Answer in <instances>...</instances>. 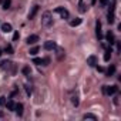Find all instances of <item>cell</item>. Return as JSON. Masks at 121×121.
I'll return each instance as SVG.
<instances>
[{
    "instance_id": "obj_1",
    "label": "cell",
    "mask_w": 121,
    "mask_h": 121,
    "mask_svg": "<svg viewBox=\"0 0 121 121\" xmlns=\"http://www.w3.org/2000/svg\"><path fill=\"white\" fill-rule=\"evenodd\" d=\"M41 24L44 27H50L53 24V14L51 12H44L43 16H41Z\"/></svg>"
},
{
    "instance_id": "obj_2",
    "label": "cell",
    "mask_w": 121,
    "mask_h": 121,
    "mask_svg": "<svg viewBox=\"0 0 121 121\" xmlns=\"http://www.w3.org/2000/svg\"><path fill=\"white\" fill-rule=\"evenodd\" d=\"M0 69H3V70H10V69H12V73H14V70H16L14 64H13L12 61H9V60H6V61H2V63H0Z\"/></svg>"
},
{
    "instance_id": "obj_3",
    "label": "cell",
    "mask_w": 121,
    "mask_h": 121,
    "mask_svg": "<svg viewBox=\"0 0 121 121\" xmlns=\"http://www.w3.org/2000/svg\"><path fill=\"white\" fill-rule=\"evenodd\" d=\"M54 12H56V13H58L60 16H61V19H69V17H70V13H69V10H66L64 7H57Z\"/></svg>"
},
{
    "instance_id": "obj_4",
    "label": "cell",
    "mask_w": 121,
    "mask_h": 121,
    "mask_svg": "<svg viewBox=\"0 0 121 121\" xmlns=\"http://www.w3.org/2000/svg\"><path fill=\"white\" fill-rule=\"evenodd\" d=\"M117 91H118V87H117V86H110V87L105 86V94H107V95H112V94H115Z\"/></svg>"
},
{
    "instance_id": "obj_5",
    "label": "cell",
    "mask_w": 121,
    "mask_h": 121,
    "mask_svg": "<svg viewBox=\"0 0 121 121\" xmlns=\"http://www.w3.org/2000/svg\"><path fill=\"white\" fill-rule=\"evenodd\" d=\"M87 64H88L90 67L97 66V57H95V56H88V57H87Z\"/></svg>"
},
{
    "instance_id": "obj_6",
    "label": "cell",
    "mask_w": 121,
    "mask_h": 121,
    "mask_svg": "<svg viewBox=\"0 0 121 121\" xmlns=\"http://www.w3.org/2000/svg\"><path fill=\"white\" fill-rule=\"evenodd\" d=\"M26 41H27V44H36V43L39 41V36L31 34V36H29V37L26 39Z\"/></svg>"
},
{
    "instance_id": "obj_7",
    "label": "cell",
    "mask_w": 121,
    "mask_h": 121,
    "mask_svg": "<svg viewBox=\"0 0 121 121\" xmlns=\"http://www.w3.org/2000/svg\"><path fill=\"white\" fill-rule=\"evenodd\" d=\"M56 43L54 41H51V40H47L46 43H44V48L46 50H56Z\"/></svg>"
},
{
    "instance_id": "obj_8",
    "label": "cell",
    "mask_w": 121,
    "mask_h": 121,
    "mask_svg": "<svg viewBox=\"0 0 121 121\" xmlns=\"http://www.w3.org/2000/svg\"><path fill=\"white\" fill-rule=\"evenodd\" d=\"M95 34H97L98 40H101V39H103V33H101V23H100V22H97V23H95Z\"/></svg>"
},
{
    "instance_id": "obj_9",
    "label": "cell",
    "mask_w": 121,
    "mask_h": 121,
    "mask_svg": "<svg viewBox=\"0 0 121 121\" xmlns=\"http://www.w3.org/2000/svg\"><path fill=\"white\" fill-rule=\"evenodd\" d=\"M14 111H16V114H17L19 117H22V115H23V104H22V103H17V104L14 105Z\"/></svg>"
},
{
    "instance_id": "obj_10",
    "label": "cell",
    "mask_w": 121,
    "mask_h": 121,
    "mask_svg": "<svg viewBox=\"0 0 121 121\" xmlns=\"http://www.w3.org/2000/svg\"><path fill=\"white\" fill-rule=\"evenodd\" d=\"M107 17H108V23L112 24V23H114V19H115V16H114V4L111 6V10L108 12V16H107Z\"/></svg>"
},
{
    "instance_id": "obj_11",
    "label": "cell",
    "mask_w": 121,
    "mask_h": 121,
    "mask_svg": "<svg viewBox=\"0 0 121 121\" xmlns=\"http://www.w3.org/2000/svg\"><path fill=\"white\" fill-rule=\"evenodd\" d=\"M105 39H107V41H108L110 44H114V43H115V39H114V33H112L111 30H110V31L105 34Z\"/></svg>"
},
{
    "instance_id": "obj_12",
    "label": "cell",
    "mask_w": 121,
    "mask_h": 121,
    "mask_svg": "<svg viewBox=\"0 0 121 121\" xmlns=\"http://www.w3.org/2000/svg\"><path fill=\"white\" fill-rule=\"evenodd\" d=\"M2 30H3L4 33H10V31L13 30V27H12L10 23H3V24H2Z\"/></svg>"
},
{
    "instance_id": "obj_13",
    "label": "cell",
    "mask_w": 121,
    "mask_h": 121,
    "mask_svg": "<svg viewBox=\"0 0 121 121\" xmlns=\"http://www.w3.org/2000/svg\"><path fill=\"white\" fill-rule=\"evenodd\" d=\"M10 111H14V105H16V103L13 101V100H6V104H4Z\"/></svg>"
},
{
    "instance_id": "obj_14",
    "label": "cell",
    "mask_w": 121,
    "mask_h": 121,
    "mask_svg": "<svg viewBox=\"0 0 121 121\" xmlns=\"http://www.w3.org/2000/svg\"><path fill=\"white\" fill-rule=\"evenodd\" d=\"M81 22H83V20H81L80 17H77V19H74V20H71V22H70V26H71V27L80 26V24H81Z\"/></svg>"
},
{
    "instance_id": "obj_15",
    "label": "cell",
    "mask_w": 121,
    "mask_h": 121,
    "mask_svg": "<svg viewBox=\"0 0 121 121\" xmlns=\"http://www.w3.org/2000/svg\"><path fill=\"white\" fill-rule=\"evenodd\" d=\"M83 118H84V120H94V121L97 120V117H95L94 114H91V112H87V114H84V115H83Z\"/></svg>"
},
{
    "instance_id": "obj_16",
    "label": "cell",
    "mask_w": 121,
    "mask_h": 121,
    "mask_svg": "<svg viewBox=\"0 0 121 121\" xmlns=\"http://www.w3.org/2000/svg\"><path fill=\"white\" fill-rule=\"evenodd\" d=\"M114 73H115V66H110V67H108V70L105 71V74H107L108 77H110V76H112Z\"/></svg>"
},
{
    "instance_id": "obj_17",
    "label": "cell",
    "mask_w": 121,
    "mask_h": 121,
    "mask_svg": "<svg viewBox=\"0 0 121 121\" xmlns=\"http://www.w3.org/2000/svg\"><path fill=\"white\" fill-rule=\"evenodd\" d=\"M39 50H40V48H39V46H34V47H31V48H30V51H29V53H30V56H36V54L39 53Z\"/></svg>"
},
{
    "instance_id": "obj_18",
    "label": "cell",
    "mask_w": 121,
    "mask_h": 121,
    "mask_svg": "<svg viewBox=\"0 0 121 121\" xmlns=\"http://www.w3.org/2000/svg\"><path fill=\"white\" fill-rule=\"evenodd\" d=\"M110 58H111V48H107V51L104 54V60L105 61H110Z\"/></svg>"
},
{
    "instance_id": "obj_19",
    "label": "cell",
    "mask_w": 121,
    "mask_h": 121,
    "mask_svg": "<svg viewBox=\"0 0 121 121\" xmlns=\"http://www.w3.org/2000/svg\"><path fill=\"white\" fill-rule=\"evenodd\" d=\"M37 10H39V6H34V7H33V10H31V13H29V19H30V20L34 17V14L37 13Z\"/></svg>"
},
{
    "instance_id": "obj_20",
    "label": "cell",
    "mask_w": 121,
    "mask_h": 121,
    "mask_svg": "<svg viewBox=\"0 0 121 121\" xmlns=\"http://www.w3.org/2000/svg\"><path fill=\"white\" fill-rule=\"evenodd\" d=\"M78 7H80L78 10H80L81 13H84V12L87 10V9H86V4H84V0H80V4H78Z\"/></svg>"
},
{
    "instance_id": "obj_21",
    "label": "cell",
    "mask_w": 121,
    "mask_h": 121,
    "mask_svg": "<svg viewBox=\"0 0 121 121\" xmlns=\"http://www.w3.org/2000/svg\"><path fill=\"white\" fill-rule=\"evenodd\" d=\"M33 63H34V64H43V66H44V60H43V58H39V57H34V58H33Z\"/></svg>"
},
{
    "instance_id": "obj_22",
    "label": "cell",
    "mask_w": 121,
    "mask_h": 121,
    "mask_svg": "<svg viewBox=\"0 0 121 121\" xmlns=\"http://www.w3.org/2000/svg\"><path fill=\"white\" fill-rule=\"evenodd\" d=\"M4 51H6L7 54H13V51H14V50H13L12 44H7V46H6V48H4Z\"/></svg>"
},
{
    "instance_id": "obj_23",
    "label": "cell",
    "mask_w": 121,
    "mask_h": 121,
    "mask_svg": "<svg viewBox=\"0 0 121 121\" xmlns=\"http://www.w3.org/2000/svg\"><path fill=\"white\" fill-rule=\"evenodd\" d=\"M10 4H12V0H4V2H3V9L7 10L10 7Z\"/></svg>"
},
{
    "instance_id": "obj_24",
    "label": "cell",
    "mask_w": 121,
    "mask_h": 121,
    "mask_svg": "<svg viewBox=\"0 0 121 121\" xmlns=\"http://www.w3.org/2000/svg\"><path fill=\"white\" fill-rule=\"evenodd\" d=\"M23 74L24 76H29L30 74V67H23Z\"/></svg>"
},
{
    "instance_id": "obj_25",
    "label": "cell",
    "mask_w": 121,
    "mask_h": 121,
    "mask_svg": "<svg viewBox=\"0 0 121 121\" xmlns=\"http://www.w3.org/2000/svg\"><path fill=\"white\" fill-rule=\"evenodd\" d=\"M71 101H73V104H74V105H76V107H77V105H78V97H77V95H74V97H73V98H71Z\"/></svg>"
},
{
    "instance_id": "obj_26",
    "label": "cell",
    "mask_w": 121,
    "mask_h": 121,
    "mask_svg": "<svg viewBox=\"0 0 121 121\" xmlns=\"http://www.w3.org/2000/svg\"><path fill=\"white\" fill-rule=\"evenodd\" d=\"M19 37H20V36H19V33L16 31V33L13 34V41H17V40H19Z\"/></svg>"
},
{
    "instance_id": "obj_27",
    "label": "cell",
    "mask_w": 121,
    "mask_h": 121,
    "mask_svg": "<svg viewBox=\"0 0 121 121\" xmlns=\"http://www.w3.org/2000/svg\"><path fill=\"white\" fill-rule=\"evenodd\" d=\"M26 93H27V95L31 94V87H30V86H26Z\"/></svg>"
},
{
    "instance_id": "obj_28",
    "label": "cell",
    "mask_w": 121,
    "mask_h": 121,
    "mask_svg": "<svg viewBox=\"0 0 121 121\" xmlns=\"http://www.w3.org/2000/svg\"><path fill=\"white\" fill-rule=\"evenodd\" d=\"M6 104V97H0V105H4Z\"/></svg>"
},
{
    "instance_id": "obj_29",
    "label": "cell",
    "mask_w": 121,
    "mask_h": 121,
    "mask_svg": "<svg viewBox=\"0 0 121 121\" xmlns=\"http://www.w3.org/2000/svg\"><path fill=\"white\" fill-rule=\"evenodd\" d=\"M97 70L100 71V73H104L105 70H104V67H100V66H97Z\"/></svg>"
},
{
    "instance_id": "obj_30",
    "label": "cell",
    "mask_w": 121,
    "mask_h": 121,
    "mask_svg": "<svg viewBox=\"0 0 121 121\" xmlns=\"http://www.w3.org/2000/svg\"><path fill=\"white\" fill-rule=\"evenodd\" d=\"M100 4H101V6H105V4H107V0H100Z\"/></svg>"
},
{
    "instance_id": "obj_31",
    "label": "cell",
    "mask_w": 121,
    "mask_h": 121,
    "mask_svg": "<svg viewBox=\"0 0 121 121\" xmlns=\"http://www.w3.org/2000/svg\"><path fill=\"white\" fill-rule=\"evenodd\" d=\"M97 3V0H91V4H95Z\"/></svg>"
},
{
    "instance_id": "obj_32",
    "label": "cell",
    "mask_w": 121,
    "mask_h": 121,
    "mask_svg": "<svg viewBox=\"0 0 121 121\" xmlns=\"http://www.w3.org/2000/svg\"><path fill=\"white\" fill-rule=\"evenodd\" d=\"M0 56H2V50H0Z\"/></svg>"
}]
</instances>
